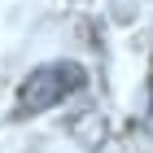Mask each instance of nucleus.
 Returning a JSON list of instances; mask_svg holds the SVG:
<instances>
[{
  "label": "nucleus",
  "instance_id": "1",
  "mask_svg": "<svg viewBox=\"0 0 153 153\" xmlns=\"http://www.w3.org/2000/svg\"><path fill=\"white\" fill-rule=\"evenodd\" d=\"M83 83H88V74H83V66H74V61L39 66V70L26 74L22 92H18V114H39V109L66 101L70 92H79Z\"/></svg>",
  "mask_w": 153,
  "mask_h": 153
}]
</instances>
